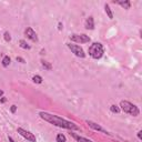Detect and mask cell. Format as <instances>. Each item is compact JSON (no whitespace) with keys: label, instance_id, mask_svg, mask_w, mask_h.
<instances>
[{"label":"cell","instance_id":"1","mask_svg":"<svg viewBox=\"0 0 142 142\" xmlns=\"http://www.w3.org/2000/svg\"><path fill=\"white\" fill-rule=\"evenodd\" d=\"M39 114L44 121L51 123L53 125H57L59 128H65V129H68V130H79V127L74 124L73 122H70L68 120L62 119V118H59L57 116H53V114L47 113V112H40Z\"/></svg>","mask_w":142,"mask_h":142},{"label":"cell","instance_id":"2","mask_svg":"<svg viewBox=\"0 0 142 142\" xmlns=\"http://www.w3.org/2000/svg\"><path fill=\"white\" fill-rule=\"evenodd\" d=\"M120 107H121V109L125 113H129L133 117L139 116V113H140V110H139L138 107L129 102V101H121L120 102Z\"/></svg>","mask_w":142,"mask_h":142},{"label":"cell","instance_id":"3","mask_svg":"<svg viewBox=\"0 0 142 142\" xmlns=\"http://www.w3.org/2000/svg\"><path fill=\"white\" fill-rule=\"evenodd\" d=\"M89 55L93 59H100L103 56V47L99 42H94L93 44L90 45L89 48Z\"/></svg>","mask_w":142,"mask_h":142},{"label":"cell","instance_id":"4","mask_svg":"<svg viewBox=\"0 0 142 142\" xmlns=\"http://www.w3.org/2000/svg\"><path fill=\"white\" fill-rule=\"evenodd\" d=\"M68 48L71 50L77 57H80V58H84L85 57V53L83 51L80 45H77V44H71V43H68Z\"/></svg>","mask_w":142,"mask_h":142},{"label":"cell","instance_id":"5","mask_svg":"<svg viewBox=\"0 0 142 142\" xmlns=\"http://www.w3.org/2000/svg\"><path fill=\"white\" fill-rule=\"evenodd\" d=\"M70 39L74 42H79V43H87L90 41L89 36L87 34H72L70 36Z\"/></svg>","mask_w":142,"mask_h":142},{"label":"cell","instance_id":"6","mask_svg":"<svg viewBox=\"0 0 142 142\" xmlns=\"http://www.w3.org/2000/svg\"><path fill=\"white\" fill-rule=\"evenodd\" d=\"M17 131H18V133H19L20 135H22L23 138H26L28 141H30V142H36V136H34L31 132H29V131L22 129V128H18Z\"/></svg>","mask_w":142,"mask_h":142},{"label":"cell","instance_id":"7","mask_svg":"<svg viewBox=\"0 0 142 142\" xmlns=\"http://www.w3.org/2000/svg\"><path fill=\"white\" fill-rule=\"evenodd\" d=\"M25 34L27 36V38H29L30 40H32V41H34V42L38 41V37H37L36 32H34L31 28H27L25 30Z\"/></svg>","mask_w":142,"mask_h":142},{"label":"cell","instance_id":"8","mask_svg":"<svg viewBox=\"0 0 142 142\" xmlns=\"http://www.w3.org/2000/svg\"><path fill=\"white\" fill-rule=\"evenodd\" d=\"M87 123H88V125H89L90 128H92V129H94V130H97V131H100V132H103V133H106V134H110L108 131H106L102 127H100V125L97 124V123H94V122H92V121H87Z\"/></svg>","mask_w":142,"mask_h":142},{"label":"cell","instance_id":"9","mask_svg":"<svg viewBox=\"0 0 142 142\" xmlns=\"http://www.w3.org/2000/svg\"><path fill=\"white\" fill-rule=\"evenodd\" d=\"M85 28L90 29V30H93V29H94V21H93V17H89L87 20H85Z\"/></svg>","mask_w":142,"mask_h":142},{"label":"cell","instance_id":"10","mask_svg":"<svg viewBox=\"0 0 142 142\" xmlns=\"http://www.w3.org/2000/svg\"><path fill=\"white\" fill-rule=\"evenodd\" d=\"M113 2H114V4L120 5V6H122L124 9H129L130 6H131V4H130L129 0H125V1H113Z\"/></svg>","mask_w":142,"mask_h":142},{"label":"cell","instance_id":"11","mask_svg":"<svg viewBox=\"0 0 142 142\" xmlns=\"http://www.w3.org/2000/svg\"><path fill=\"white\" fill-rule=\"evenodd\" d=\"M70 134L73 136L74 139L78 141V142H92L91 140H89V139H85L83 138V136H80V135H77V134H74V133H70Z\"/></svg>","mask_w":142,"mask_h":142},{"label":"cell","instance_id":"12","mask_svg":"<svg viewBox=\"0 0 142 142\" xmlns=\"http://www.w3.org/2000/svg\"><path fill=\"white\" fill-rule=\"evenodd\" d=\"M104 10H106V12H107V15H108V17L110 18V19H113V13H112L111 11V9H110V7H109V5H104Z\"/></svg>","mask_w":142,"mask_h":142},{"label":"cell","instance_id":"13","mask_svg":"<svg viewBox=\"0 0 142 142\" xmlns=\"http://www.w3.org/2000/svg\"><path fill=\"white\" fill-rule=\"evenodd\" d=\"M41 65H42V67H43L44 69H47V70H51V69H52V66L50 65L49 62L44 61V60H42V61H41Z\"/></svg>","mask_w":142,"mask_h":142},{"label":"cell","instance_id":"14","mask_svg":"<svg viewBox=\"0 0 142 142\" xmlns=\"http://www.w3.org/2000/svg\"><path fill=\"white\" fill-rule=\"evenodd\" d=\"M19 43H20V47H21V48H23V49H28V50L30 49V45L27 43L25 40H20Z\"/></svg>","mask_w":142,"mask_h":142},{"label":"cell","instance_id":"15","mask_svg":"<svg viewBox=\"0 0 142 142\" xmlns=\"http://www.w3.org/2000/svg\"><path fill=\"white\" fill-rule=\"evenodd\" d=\"M10 63V58L8 57V56H6L4 59H2V66L4 67H8Z\"/></svg>","mask_w":142,"mask_h":142},{"label":"cell","instance_id":"16","mask_svg":"<svg viewBox=\"0 0 142 142\" xmlns=\"http://www.w3.org/2000/svg\"><path fill=\"white\" fill-rule=\"evenodd\" d=\"M32 81L34 82V83H41V82H42V78L40 76H34L32 78Z\"/></svg>","mask_w":142,"mask_h":142},{"label":"cell","instance_id":"17","mask_svg":"<svg viewBox=\"0 0 142 142\" xmlns=\"http://www.w3.org/2000/svg\"><path fill=\"white\" fill-rule=\"evenodd\" d=\"M66 140H67L66 136L63 134H61V133L57 135V142H66Z\"/></svg>","mask_w":142,"mask_h":142},{"label":"cell","instance_id":"18","mask_svg":"<svg viewBox=\"0 0 142 142\" xmlns=\"http://www.w3.org/2000/svg\"><path fill=\"white\" fill-rule=\"evenodd\" d=\"M110 110H111L112 112H114V113H118V112L120 111V109L118 108L117 106H111V108H110Z\"/></svg>","mask_w":142,"mask_h":142},{"label":"cell","instance_id":"19","mask_svg":"<svg viewBox=\"0 0 142 142\" xmlns=\"http://www.w3.org/2000/svg\"><path fill=\"white\" fill-rule=\"evenodd\" d=\"M5 40H6V41H10V40H11V37H10L9 32H5Z\"/></svg>","mask_w":142,"mask_h":142},{"label":"cell","instance_id":"20","mask_svg":"<svg viewBox=\"0 0 142 142\" xmlns=\"http://www.w3.org/2000/svg\"><path fill=\"white\" fill-rule=\"evenodd\" d=\"M17 61H20V62H22V63L26 62L25 59H22V58H20V57H17Z\"/></svg>","mask_w":142,"mask_h":142},{"label":"cell","instance_id":"21","mask_svg":"<svg viewBox=\"0 0 142 142\" xmlns=\"http://www.w3.org/2000/svg\"><path fill=\"white\" fill-rule=\"evenodd\" d=\"M16 109H17V107H16V106L11 107V112H12V113H15V112H16Z\"/></svg>","mask_w":142,"mask_h":142},{"label":"cell","instance_id":"22","mask_svg":"<svg viewBox=\"0 0 142 142\" xmlns=\"http://www.w3.org/2000/svg\"><path fill=\"white\" fill-rule=\"evenodd\" d=\"M138 138L140 139V140L142 139V131H139V132H138Z\"/></svg>","mask_w":142,"mask_h":142},{"label":"cell","instance_id":"23","mask_svg":"<svg viewBox=\"0 0 142 142\" xmlns=\"http://www.w3.org/2000/svg\"><path fill=\"white\" fill-rule=\"evenodd\" d=\"M8 139H9V142H15V141H13V139L11 138V136H9V138H8Z\"/></svg>","mask_w":142,"mask_h":142},{"label":"cell","instance_id":"24","mask_svg":"<svg viewBox=\"0 0 142 142\" xmlns=\"http://www.w3.org/2000/svg\"><path fill=\"white\" fill-rule=\"evenodd\" d=\"M62 29V23H59V30H61Z\"/></svg>","mask_w":142,"mask_h":142},{"label":"cell","instance_id":"25","mask_svg":"<svg viewBox=\"0 0 142 142\" xmlns=\"http://www.w3.org/2000/svg\"><path fill=\"white\" fill-rule=\"evenodd\" d=\"M2 94H4V91H1V90H0V97H1Z\"/></svg>","mask_w":142,"mask_h":142}]
</instances>
